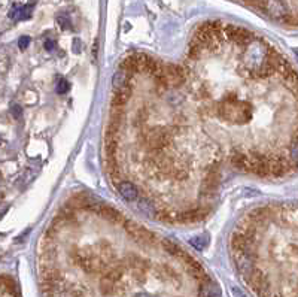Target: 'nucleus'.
Returning <instances> with one entry per match:
<instances>
[{"label": "nucleus", "instance_id": "f257e3e1", "mask_svg": "<svg viewBox=\"0 0 298 297\" xmlns=\"http://www.w3.org/2000/svg\"><path fill=\"white\" fill-rule=\"evenodd\" d=\"M118 191H120V194H121L125 200H128V202H134V200L137 199V196H139V193H137V190H136L134 185H133L131 182H125V181L118 184Z\"/></svg>", "mask_w": 298, "mask_h": 297}, {"label": "nucleus", "instance_id": "f03ea898", "mask_svg": "<svg viewBox=\"0 0 298 297\" xmlns=\"http://www.w3.org/2000/svg\"><path fill=\"white\" fill-rule=\"evenodd\" d=\"M33 12V6L31 5H23V6H14V9L11 11L9 17L15 21H21V20H28L31 17Z\"/></svg>", "mask_w": 298, "mask_h": 297}, {"label": "nucleus", "instance_id": "7ed1b4c3", "mask_svg": "<svg viewBox=\"0 0 298 297\" xmlns=\"http://www.w3.org/2000/svg\"><path fill=\"white\" fill-rule=\"evenodd\" d=\"M201 297H221V290L216 284L207 282L201 285Z\"/></svg>", "mask_w": 298, "mask_h": 297}, {"label": "nucleus", "instance_id": "20e7f679", "mask_svg": "<svg viewBox=\"0 0 298 297\" xmlns=\"http://www.w3.org/2000/svg\"><path fill=\"white\" fill-rule=\"evenodd\" d=\"M57 23H58V26H60L63 30H69V28H72L70 17H67L66 14H60V15L57 17Z\"/></svg>", "mask_w": 298, "mask_h": 297}, {"label": "nucleus", "instance_id": "39448f33", "mask_svg": "<svg viewBox=\"0 0 298 297\" xmlns=\"http://www.w3.org/2000/svg\"><path fill=\"white\" fill-rule=\"evenodd\" d=\"M69 88H70V85H69V82H67L64 78L58 80V82H57V88H55L58 94H66V93L69 91Z\"/></svg>", "mask_w": 298, "mask_h": 297}, {"label": "nucleus", "instance_id": "423d86ee", "mask_svg": "<svg viewBox=\"0 0 298 297\" xmlns=\"http://www.w3.org/2000/svg\"><path fill=\"white\" fill-rule=\"evenodd\" d=\"M11 110H12V115H14V118H17V120H20V118H21V115H23V109H21V106H20V105H14Z\"/></svg>", "mask_w": 298, "mask_h": 297}, {"label": "nucleus", "instance_id": "0eeeda50", "mask_svg": "<svg viewBox=\"0 0 298 297\" xmlns=\"http://www.w3.org/2000/svg\"><path fill=\"white\" fill-rule=\"evenodd\" d=\"M28 44H30V38H28V36H23V38H20V41H18V47H20L21 50H25V48L28 47Z\"/></svg>", "mask_w": 298, "mask_h": 297}, {"label": "nucleus", "instance_id": "6e6552de", "mask_svg": "<svg viewBox=\"0 0 298 297\" xmlns=\"http://www.w3.org/2000/svg\"><path fill=\"white\" fill-rule=\"evenodd\" d=\"M44 47H45L47 51H52L55 48V41L54 39H47L45 44H44Z\"/></svg>", "mask_w": 298, "mask_h": 297}, {"label": "nucleus", "instance_id": "1a4fd4ad", "mask_svg": "<svg viewBox=\"0 0 298 297\" xmlns=\"http://www.w3.org/2000/svg\"><path fill=\"white\" fill-rule=\"evenodd\" d=\"M233 294H234V297H246V294L239 288H233Z\"/></svg>", "mask_w": 298, "mask_h": 297}, {"label": "nucleus", "instance_id": "9d476101", "mask_svg": "<svg viewBox=\"0 0 298 297\" xmlns=\"http://www.w3.org/2000/svg\"><path fill=\"white\" fill-rule=\"evenodd\" d=\"M136 297H155V296H151V294H146V293H140V294H137Z\"/></svg>", "mask_w": 298, "mask_h": 297}, {"label": "nucleus", "instance_id": "9b49d317", "mask_svg": "<svg viewBox=\"0 0 298 297\" xmlns=\"http://www.w3.org/2000/svg\"><path fill=\"white\" fill-rule=\"evenodd\" d=\"M295 54H297V58H298V50H295Z\"/></svg>", "mask_w": 298, "mask_h": 297}]
</instances>
